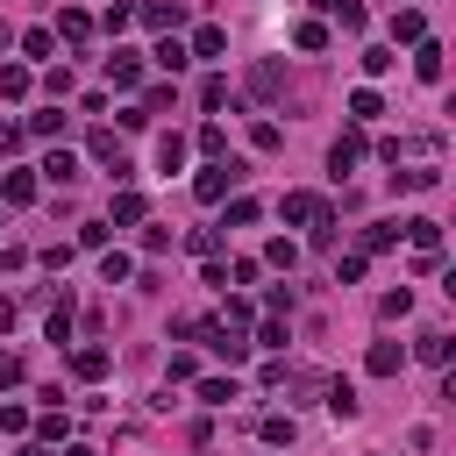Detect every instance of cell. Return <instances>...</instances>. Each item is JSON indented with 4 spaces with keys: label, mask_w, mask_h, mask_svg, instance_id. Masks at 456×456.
Wrapping results in <instances>:
<instances>
[{
    "label": "cell",
    "mask_w": 456,
    "mask_h": 456,
    "mask_svg": "<svg viewBox=\"0 0 456 456\" xmlns=\"http://www.w3.org/2000/svg\"><path fill=\"white\" fill-rule=\"evenodd\" d=\"M278 214H285L292 228H314V242H335V214H328V200H321V192H285V200H278Z\"/></svg>",
    "instance_id": "obj_1"
},
{
    "label": "cell",
    "mask_w": 456,
    "mask_h": 456,
    "mask_svg": "<svg viewBox=\"0 0 456 456\" xmlns=\"http://www.w3.org/2000/svg\"><path fill=\"white\" fill-rule=\"evenodd\" d=\"M235 185H242V157H214V164H207V171L192 178V192H200L207 207H214V200H228Z\"/></svg>",
    "instance_id": "obj_2"
},
{
    "label": "cell",
    "mask_w": 456,
    "mask_h": 456,
    "mask_svg": "<svg viewBox=\"0 0 456 456\" xmlns=\"http://www.w3.org/2000/svg\"><path fill=\"white\" fill-rule=\"evenodd\" d=\"M135 21H150L157 36H171V28L185 21V0H142V7H135Z\"/></svg>",
    "instance_id": "obj_3"
},
{
    "label": "cell",
    "mask_w": 456,
    "mask_h": 456,
    "mask_svg": "<svg viewBox=\"0 0 456 456\" xmlns=\"http://www.w3.org/2000/svg\"><path fill=\"white\" fill-rule=\"evenodd\" d=\"M93 157L107 164V178H128V171H135V164H128V150L114 142V128H93Z\"/></svg>",
    "instance_id": "obj_4"
},
{
    "label": "cell",
    "mask_w": 456,
    "mask_h": 456,
    "mask_svg": "<svg viewBox=\"0 0 456 456\" xmlns=\"http://www.w3.org/2000/svg\"><path fill=\"white\" fill-rule=\"evenodd\" d=\"M135 78H142V57H135V50H114V57H107V86H114V93H128Z\"/></svg>",
    "instance_id": "obj_5"
},
{
    "label": "cell",
    "mask_w": 456,
    "mask_h": 456,
    "mask_svg": "<svg viewBox=\"0 0 456 456\" xmlns=\"http://www.w3.org/2000/svg\"><path fill=\"white\" fill-rule=\"evenodd\" d=\"M278 93H285V71H278L271 57H264V64H249V100H278Z\"/></svg>",
    "instance_id": "obj_6"
},
{
    "label": "cell",
    "mask_w": 456,
    "mask_h": 456,
    "mask_svg": "<svg viewBox=\"0 0 456 456\" xmlns=\"http://www.w3.org/2000/svg\"><path fill=\"white\" fill-rule=\"evenodd\" d=\"M356 164H363V135L349 128V135H335V150H328V171L342 178V171H356Z\"/></svg>",
    "instance_id": "obj_7"
},
{
    "label": "cell",
    "mask_w": 456,
    "mask_h": 456,
    "mask_svg": "<svg viewBox=\"0 0 456 456\" xmlns=\"http://www.w3.org/2000/svg\"><path fill=\"white\" fill-rule=\"evenodd\" d=\"M428 36V14L420 7H392V43H420Z\"/></svg>",
    "instance_id": "obj_8"
},
{
    "label": "cell",
    "mask_w": 456,
    "mask_h": 456,
    "mask_svg": "<svg viewBox=\"0 0 456 456\" xmlns=\"http://www.w3.org/2000/svg\"><path fill=\"white\" fill-rule=\"evenodd\" d=\"M71 370H78L86 385H93V378H107V349H100V342H78V349H71Z\"/></svg>",
    "instance_id": "obj_9"
},
{
    "label": "cell",
    "mask_w": 456,
    "mask_h": 456,
    "mask_svg": "<svg viewBox=\"0 0 456 456\" xmlns=\"http://www.w3.org/2000/svg\"><path fill=\"white\" fill-rule=\"evenodd\" d=\"M57 36H64V43H86V36H93V14H86V7H57Z\"/></svg>",
    "instance_id": "obj_10"
},
{
    "label": "cell",
    "mask_w": 456,
    "mask_h": 456,
    "mask_svg": "<svg viewBox=\"0 0 456 456\" xmlns=\"http://www.w3.org/2000/svg\"><path fill=\"white\" fill-rule=\"evenodd\" d=\"M221 50H228V28H214V21L192 28V43H185V57H221Z\"/></svg>",
    "instance_id": "obj_11"
},
{
    "label": "cell",
    "mask_w": 456,
    "mask_h": 456,
    "mask_svg": "<svg viewBox=\"0 0 456 456\" xmlns=\"http://www.w3.org/2000/svg\"><path fill=\"white\" fill-rule=\"evenodd\" d=\"M150 64H157V71H171V78H178V71H185V64H192V57H185V43H178V36H164V43H157V50H150Z\"/></svg>",
    "instance_id": "obj_12"
},
{
    "label": "cell",
    "mask_w": 456,
    "mask_h": 456,
    "mask_svg": "<svg viewBox=\"0 0 456 456\" xmlns=\"http://www.w3.org/2000/svg\"><path fill=\"white\" fill-rule=\"evenodd\" d=\"M413 71H420L428 86L442 78V43H435V36H420V43H413Z\"/></svg>",
    "instance_id": "obj_13"
},
{
    "label": "cell",
    "mask_w": 456,
    "mask_h": 456,
    "mask_svg": "<svg viewBox=\"0 0 456 456\" xmlns=\"http://www.w3.org/2000/svg\"><path fill=\"white\" fill-rule=\"evenodd\" d=\"M0 200H7V207H28V200H36V171H7V178H0Z\"/></svg>",
    "instance_id": "obj_14"
},
{
    "label": "cell",
    "mask_w": 456,
    "mask_h": 456,
    "mask_svg": "<svg viewBox=\"0 0 456 456\" xmlns=\"http://www.w3.org/2000/svg\"><path fill=\"white\" fill-rule=\"evenodd\" d=\"M43 178H50V185H71V178H78V157H71V150H50V157H43Z\"/></svg>",
    "instance_id": "obj_15"
},
{
    "label": "cell",
    "mask_w": 456,
    "mask_h": 456,
    "mask_svg": "<svg viewBox=\"0 0 456 456\" xmlns=\"http://www.w3.org/2000/svg\"><path fill=\"white\" fill-rule=\"evenodd\" d=\"M142 214H150V200H142V192H114V214H107V221H121V228H135Z\"/></svg>",
    "instance_id": "obj_16"
},
{
    "label": "cell",
    "mask_w": 456,
    "mask_h": 456,
    "mask_svg": "<svg viewBox=\"0 0 456 456\" xmlns=\"http://www.w3.org/2000/svg\"><path fill=\"white\" fill-rule=\"evenodd\" d=\"M328 413H335V420H356V385H349V378L328 385Z\"/></svg>",
    "instance_id": "obj_17"
},
{
    "label": "cell",
    "mask_w": 456,
    "mask_h": 456,
    "mask_svg": "<svg viewBox=\"0 0 456 456\" xmlns=\"http://www.w3.org/2000/svg\"><path fill=\"white\" fill-rule=\"evenodd\" d=\"M64 435H71V420L64 413H43V428H36V449L50 456V449H64Z\"/></svg>",
    "instance_id": "obj_18"
},
{
    "label": "cell",
    "mask_w": 456,
    "mask_h": 456,
    "mask_svg": "<svg viewBox=\"0 0 456 456\" xmlns=\"http://www.w3.org/2000/svg\"><path fill=\"white\" fill-rule=\"evenodd\" d=\"M157 164H164V171H178V164H185V135H178V128H164V135H157Z\"/></svg>",
    "instance_id": "obj_19"
},
{
    "label": "cell",
    "mask_w": 456,
    "mask_h": 456,
    "mask_svg": "<svg viewBox=\"0 0 456 456\" xmlns=\"http://www.w3.org/2000/svg\"><path fill=\"white\" fill-rule=\"evenodd\" d=\"M413 356H420V363H449V335H442V328H428V335L413 342Z\"/></svg>",
    "instance_id": "obj_20"
},
{
    "label": "cell",
    "mask_w": 456,
    "mask_h": 456,
    "mask_svg": "<svg viewBox=\"0 0 456 456\" xmlns=\"http://www.w3.org/2000/svg\"><path fill=\"white\" fill-rule=\"evenodd\" d=\"M399 363H406V349H399V342H370V370H378V378H392Z\"/></svg>",
    "instance_id": "obj_21"
},
{
    "label": "cell",
    "mask_w": 456,
    "mask_h": 456,
    "mask_svg": "<svg viewBox=\"0 0 456 456\" xmlns=\"http://www.w3.org/2000/svg\"><path fill=\"white\" fill-rule=\"evenodd\" d=\"M256 435H264L271 449H285V442H292L299 428H292V413H264V428H256Z\"/></svg>",
    "instance_id": "obj_22"
},
{
    "label": "cell",
    "mask_w": 456,
    "mask_h": 456,
    "mask_svg": "<svg viewBox=\"0 0 456 456\" xmlns=\"http://www.w3.org/2000/svg\"><path fill=\"white\" fill-rule=\"evenodd\" d=\"M0 100H28V71L21 64H0Z\"/></svg>",
    "instance_id": "obj_23"
},
{
    "label": "cell",
    "mask_w": 456,
    "mask_h": 456,
    "mask_svg": "<svg viewBox=\"0 0 456 456\" xmlns=\"http://www.w3.org/2000/svg\"><path fill=\"white\" fill-rule=\"evenodd\" d=\"M399 242V221H378V228H363V256H378V249H392Z\"/></svg>",
    "instance_id": "obj_24"
},
{
    "label": "cell",
    "mask_w": 456,
    "mask_h": 456,
    "mask_svg": "<svg viewBox=\"0 0 456 456\" xmlns=\"http://www.w3.org/2000/svg\"><path fill=\"white\" fill-rule=\"evenodd\" d=\"M392 64H399V50H392V43H370V50H363V71H370V78H378V71H392Z\"/></svg>",
    "instance_id": "obj_25"
},
{
    "label": "cell",
    "mask_w": 456,
    "mask_h": 456,
    "mask_svg": "<svg viewBox=\"0 0 456 456\" xmlns=\"http://www.w3.org/2000/svg\"><path fill=\"white\" fill-rule=\"evenodd\" d=\"M349 114H356V121H370V114H385V100H378L370 86H356V93H349Z\"/></svg>",
    "instance_id": "obj_26"
},
{
    "label": "cell",
    "mask_w": 456,
    "mask_h": 456,
    "mask_svg": "<svg viewBox=\"0 0 456 456\" xmlns=\"http://www.w3.org/2000/svg\"><path fill=\"white\" fill-rule=\"evenodd\" d=\"M256 214H264V207H256V200H249V192H242V200H228V221H221V228H249V221H256Z\"/></svg>",
    "instance_id": "obj_27"
},
{
    "label": "cell",
    "mask_w": 456,
    "mask_h": 456,
    "mask_svg": "<svg viewBox=\"0 0 456 456\" xmlns=\"http://www.w3.org/2000/svg\"><path fill=\"white\" fill-rule=\"evenodd\" d=\"M185 249H192V256H207V264H214V249H221V228H192V235H185Z\"/></svg>",
    "instance_id": "obj_28"
},
{
    "label": "cell",
    "mask_w": 456,
    "mask_h": 456,
    "mask_svg": "<svg viewBox=\"0 0 456 456\" xmlns=\"http://www.w3.org/2000/svg\"><path fill=\"white\" fill-rule=\"evenodd\" d=\"M200 399H207V406H228V399H235V378H200Z\"/></svg>",
    "instance_id": "obj_29"
},
{
    "label": "cell",
    "mask_w": 456,
    "mask_h": 456,
    "mask_svg": "<svg viewBox=\"0 0 456 456\" xmlns=\"http://www.w3.org/2000/svg\"><path fill=\"white\" fill-rule=\"evenodd\" d=\"M292 43H299V50H328V28H321V21H299Z\"/></svg>",
    "instance_id": "obj_30"
},
{
    "label": "cell",
    "mask_w": 456,
    "mask_h": 456,
    "mask_svg": "<svg viewBox=\"0 0 456 456\" xmlns=\"http://www.w3.org/2000/svg\"><path fill=\"white\" fill-rule=\"evenodd\" d=\"M200 107L221 114V107H228V78H207V86H200Z\"/></svg>",
    "instance_id": "obj_31"
},
{
    "label": "cell",
    "mask_w": 456,
    "mask_h": 456,
    "mask_svg": "<svg viewBox=\"0 0 456 456\" xmlns=\"http://www.w3.org/2000/svg\"><path fill=\"white\" fill-rule=\"evenodd\" d=\"M200 150H207V157H228V128L207 121V128H200Z\"/></svg>",
    "instance_id": "obj_32"
},
{
    "label": "cell",
    "mask_w": 456,
    "mask_h": 456,
    "mask_svg": "<svg viewBox=\"0 0 456 456\" xmlns=\"http://www.w3.org/2000/svg\"><path fill=\"white\" fill-rule=\"evenodd\" d=\"M128 271H135V264H128V256H121V249H107V256H100V278H107V285H121V278H128Z\"/></svg>",
    "instance_id": "obj_33"
},
{
    "label": "cell",
    "mask_w": 456,
    "mask_h": 456,
    "mask_svg": "<svg viewBox=\"0 0 456 456\" xmlns=\"http://www.w3.org/2000/svg\"><path fill=\"white\" fill-rule=\"evenodd\" d=\"M164 378H171V385H185V378H200V363H192L185 349H171V363H164Z\"/></svg>",
    "instance_id": "obj_34"
},
{
    "label": "cell",
    "mask_w": 456,
    "mask_h": 456,
    "mask_svg": "<svg viewBox=\"0 0 456 456\" xmlns=\"http://www.w3.org/2000/svg\"><path fill=\"white\" fill-rule=\"evenodd\" d=\"M100 21H107V36H121V28H128V21H135V7H128V0H114V7H107V14H100Z\"/></svg>",
    "instance_id": "obj_35"
},
{
    "label": "cell",
    "mask_w": 456,
    "mask_h": 456,
    "mask_svg": "<svg viewBox=\"0 0 456 456\" xmlns=\"http://www.w3.org/2000/svg\"><path fill=\"white\" fill-rule=\"evenodd\" d=\"M21 50H28V57H50V50H57V36H50V28H28V36H21Z\"/></svg>",
    "instance_id": "obj_36"
},
{
    "label": "cell",
    "mask_w": 456,
    "mask_h": 456,
    "mask_svg": "<svg viewBox=\"0 0 456 456\" xmlns=\"http://www.w3.org/2000/svg\"><path fill=\"white\" fill-rule=\"evenodd\" d=\"M249 142H256V150H278V142H285V128H278V121H256V128H249Z\"/></svg>",
    "instance_id": "obj_37"
},
{
    "label": "cell",
    "mask_w": 456,
    "mask_h": 456,
    "mask_svg": "<svg viewBox=\"0 0 456 456\" xmlns=\"http://www.w3.org/2000/svg\"><path fill=\"white\" fill-rule=\"evenodd\" d=\"M43 86H50V107H57V100L71 93V71H64V64H50V78H43Z\"/></svg>",
    "instance_id": "obj_38"
},
{
    "label": "cell",
    "mask_w": 456,
    "mask_h": 456,
    "mask_svg": "<svg viewBox=\"0 0 456 456\" xmlns=\"http://www.w3.org/2000/svg\"><path fill=\"white\" fill-rule=\"evenodd\" d=\"M78 249H107V221H86L78 228Z\"/></svg>",
    "instance_id": "obj_39"
},
{
    "label": "cell",
    "mask_w": 456,
    "mask_h": 456,
    "mask_svg": "<svg viewBox=\"0 0 456 456\" xmlns=\"http://www.w3.org/2000/svg\"><path fill=\"white\" fill-rule=\"evenodd\" d=\"M399 314H413V292L399 285V292H385V321H399Z\"/></svg>",
    "instance_id": "obj_40"
},
{
    "label": "cell",
    "mask_w": 456,
    "mask_h": 456,
    "mask_svg": "<svg viewBox=\"0 0 456 456\" xmlns=\"http://www.w3.org/2000/svg\"><path fill=\"white\" fill-rule=\"evenodd\" d=\"M0 428H7V435H21V428H28V413H21V406H0Z\"/></svg>",
    "instance_id": "obj_41"
},
{
    "label": "cell",
    "mask_w": 456,
    "mask_h": 456,
    "mask_svg": "<svg viewBox=\"0 0 456 456\" xmlns=\"http://www.w3.org/2000/svg\"><path fill=\"white\" fill-rule=\"evenodd\" d=\"M0 385H21V356H7V349H0Z\"/></svg>",
    "instance_id": "obj_42"
},
{
    "label": "cell",
    "mask_w": 456,
    "mask_h": 456,
    "mask_svg": "<svg viewBox=\"0 0 456 456\" xmlns=\"http://www.w3.org/2000/svg\"><path fill=\"white\" fill-rule=\"evenodd\" d=\"M14 142H21V128H14V121H0V150H14Z\"/></svg>",
    "instance_id": "obj_43"
},
{
    "label": "cell",
    "mask_w": 456,
    "mask_h": 456,
    "mask_svg": "<svg viewBox=\"0 0 456 456\" xmlns=\"http://www.w3.org/2000/svg\"><path fill=\"white\" fill-rule=\"evenodd\" d=\"M7 328H14V299H0V335H7Z\"/></svg>",
    "instance_id": "obj_44"
},
{
    "label": "cell",
    "mask_w": 456,
    "mask_h": 456,
    "mask_svg": "<svg viewBox=\"0 0 456 456\" xmlns=\"http://www.w3.org/2000/svg\"><path fill=\"white\" fill-rule=\"evenodd\" d=\"M64 456H100V449L93 442H64Z\"/></svg>",
    "instance_id": "obj_45"
},
{
    "label": "cell",
    "mask_w": 456,
    "mask_h": 456,
    "mask_svg": "<svg viewBox=\"0 0 456 456\" xmlns=\"http://www.w3.org/2000/svg\"><path fill=\"white\" fill-rule=\"evenodd\" d=\"M7 43H14V28H7V21H0V50H7Z\"/></svg>",
    "instance_id": "obj_46"
}]
</instances>
